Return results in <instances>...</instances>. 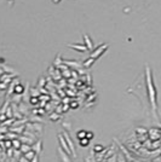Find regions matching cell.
<instances>
[{
    "instance_id": "11",
    "label": "cell",
    "mask_w": 161,
    "mask_h": 162,
    "mask_svg": "<svg viewBox=\"0 0 161 162\" xmlns=\"http://www.w3.org/2000/svg\"><path fill=\"white\" fill-rule=\"evenodd\" d=\"M9 1H10V3H11V4H12V3H13V1H15V0H9Z\"/></svg>"
},
{
    "instance_id": "10",
    "label": "cell",
    "mask_w": 161,
    "mask_h": 162,
    "mask_svg": "<svg viewBox=\"0 0 161 162\" xmlns=\"http://www.w3.org/2000/svg\"><path fill=\"white\" fill-rule=\"evenodd\" d=\"M52 1H53V3H56V4H58V3L61 1V0H52Z\"/></svg>"
},
{
    "instance_id": "8",
    "label": "cell",
    "mask_w": 161,
    "mask_h": 162,
    "mask_svg": "<svg viewBox=\"0 0 161 162\" xmlns=\"http://www.w3.org/2000/svg\"><path fill=\"white\" fill-rule=\"evenodd\" d=\"M88 144V139L87 138H84V139H80V145H83V146H85V145H87Z\"/></svg>"
},
{
    "instance_id": "4",
    "label": "cell",
    "mask_w": 161,
    "mask_h": 162,
    "mask_svg": "<svg viewBox=\"0 0 161 162\" xmlns=\"http://www.w3.org/2000/svg\"><path fill=\"white\" fill-rule=\"evenodd\" d=\"M67 46L70 47V48H73V50H78V51H80V52H86V51H87V48H86L85 45H73V44H68Z\"/></svg>"
},
{
    "instance_id": "9",
    "label": "cell",
    "mask_w": 161,
    "mask_h": 162,
    "mask_svg": "<svg viewBox=\"0 0 161 162\" xmlns=\"http://www.w3.org/2000/svg\"><path fill=\"white\" fill-rule=\"evenodd\" d=\"M86 135H87V139L90 140L92 137H93V134H92V132H86Z\"/></svg>"
},
{
    "instance_id": "1",
    "label": "cell",
    "mask_w": 161,
    "mask_h": 162,
    "mask_svg": "<svg viewBox=\"0 0 161 162\" xmlns=\"http://www.w3.org/2000/svg\"><path fill=\"white\" fill-rule=\"evenodd\" d=\"M145 70H146V86H148V94L150 99V104L153 107V110L156 111V90L153 82V75H152L149 67H146Z\"/></svg>"
},
{
    "instance_id": "6",
    "label": "cell",
    "mask_w": 161,
    "mask_h": 162,
    "mask_svg": "<svg viewBox=\"0 0 161 162\" xmlns=\"http://www.w3.org/2000/svg\"><path fill=\"white\" fill-rule=\"evenodd\" d=\"M23 91H24V87H23V85H21V84H18V85L15 87V93L21 94V93H23Z\"/></svg>"
},
{
    "instance_id": "2",
    "label": "cell",
    "mask_w": 161,
    "mask_h": 162,
    "mask_svg": "<svg viewBox=\"0 0 161 162\" xmlns=\"http://www.w3.org/2000/svg\"><path fill=\"white\" fill-rule=\"evenodd\" d=\"M108 48V45H105V44H103V45H99L97 48H93V51L91 52V58H93V59H97V58H99L104 52H105V50Z\"/></svg>"
},
{
    "instance_id": "5",
    "label": "cell",
    "mask_w": 161,
    "mask_h": 162,
    "mask_svg": "<svg viewBox=\"0 0 161 162\" xmlns=\"http://www.w3.org/2000/svg\"><path fill=\"white\" fill-rule=\"evenodd\" d=\"M95 62H96V59H93V58L88 57L87 59H85V60H84L83 66H84L85 68H90V67H92V66H93V63H95Z\"/></svg>"
},
{
    "instance_id": "3",
    "label": "cell",
    "mask_w": 161,
    "mask_h": 162,
    "mask_svg": "<svg viewBox=\"0 0 161 162\" xmlns=\"http://www.w3.org/2000/svg\"><path fill=\"white\" fill-rule=\"evenodd\" d=\"M84 41H85V46L87 48V51H93V44H92V40L90 39L88 35H84Z\"/></svg>"
},
{
    "instance_id": "7",
    "label": "cell",
    "mask_w": 161,
    "mask_h": 162,
    "mask_svg": "<svg viewBox=\"0 0 161 162\" xmlns=\"http://www.w3.org/2000/svg\"><path fill=\"white\" fill-rule=\"evenodd\" d=\"M84 137L86 138V132H85V131H79V133H78V138H79V139H84Z\"/></svg>"
}]
</instances>
